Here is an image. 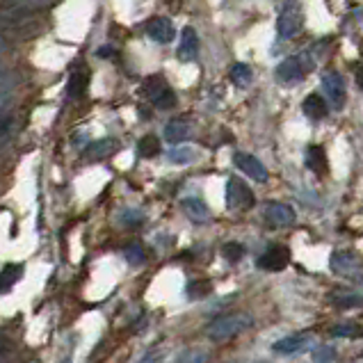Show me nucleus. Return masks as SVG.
<instances>
[{
	"mask_svg": "<svg viewBox=\"0 0 363 363\" xmlns=\"http://www.w3.org/2000/svg\"><path fill=\"white\" fill-rule=\"evenodd\" d=\"M9 128H12V119H9V117H0V138H5Z\"/></svg>",
	"mask_w": 363,
	"mask_h": 363,
	"instance_id": "nucleus-36",
	"label": "nucleus"
},
{
	"mask_svg": "<svg viewBox=\"0 0 363 363\" xmlns=\"http://www.w3.org/2000/svg\"><path fill=\"white\" fill-rule=\"evenodd\" d=\"M183 211L196 224H203V222L211 220L208 206H206L201 199H196V196H188V199H183Z\"/></svg>",
	"mask_w": 363,
	"mask_h": 363,
	"instance_id": "nucleus-15",
	"label": "nucleus"
},
{
	"mask_svg": "<svg viewBox=\"0 0 363 363\" xmlns=\"http://www.w3.org/2000/svg\"><path fill=\"white\" fill-rule=\"evenodd\" d=\"M313 65H315V57L311 50H306V53H299L295 57L284 60L281 65L277 67V78L281 82H297L306 76L308 69H313Z\"/></svg>",
	"mask_w": 363,
	"mask_h": 363,
	"instance_id": "nucleus-5",
	"label": "nucleus"
},
{
	"mask_svg": "<svg viewBox=\"0 0 363 363\" xmlns=\"http://www.w3.org/2000/svg\"><path fill=\"white\" fill-rule=\"evenodd\" d=\"M142 213H138V211H123L121 213V222L123 224H128V226H138V224H142Z\"/></svg>",
	"mask_w": 363,
	"mask_h": 363,
	"instance_id": "nucleus-33",
	"label": "nucleus"
},
{
	"mask_svg": "<svg viewBox=\"0 0 363 363\" xmlns=\"http://www.w3.org/2000/svg\"><path fill=\"white\" fill-rule=\"evenodd\" d=\"M12 7H21V9H30V12H37V9H46L57 0H7Z\"/></svg>",
	"mask_w": 363,
	"mask_h": 363,
	"instance_id": "nucleus-27",
	"label": "nucleus"
},
{
	"mask_svg": "<svg viewBox=\"0 0 363 363\" xmlns=\"http://www.w3.org/2000/svg\"><path fill=\"white\" fill-rule=\"evenodd\" d=\"M87 85H89V76H87V71L76 69L74 74L69 76V87H67L69 96H71V99H78V96H82V94H85Z\"/></svg>",
	"mask_w": 363,
	"mask_h": 363,
	"instance_id": "nucleus-21",
	"label": "nucleus"
},
{
	"mask_svg": "<svg viewBox=\"0 0 363 363\" xmlns=\"http://www.w3.org/2000/svg\"><path fill=\"white\" fill-rule=\"evenodd\" d=\"M233 164L242 174L252 176V179L258 181V183H265L267 176H269L267 169H265V164L258 160V158H254V155H249V153H235L233 155Z\"/></svg>",
	"mask_w": 363,
	"mask_h": 363,
	"instance_id": "nucleus-12",
	"label": "nucleus"
},
{
	"mask_svg": "<svg viewBox=\"0 0 363 363\" xmlns=\"http://www.w3.org/2000/svg\"><path fill=\"white\" fill-rule=\"evenodd\" d=\"M304 115L313 121H320L329 115V103L320 94H308L304 99Z\"/></svg>",
	"mask_w": 363,
	"mask_h": 363,
	"instance_id": "nucleus-16",
	"label": "nucleus"
},
{
	"mask_svg": "<svg viewBox=\"0 0 363 363\" xmlns=\"http://www.w3.org/2000/svg\"><path fill=\"white\" fill-rule=\"evenodd\" d=\"M126 261L130 263V265H140V263H144V249L140 247V245H130V247H126Z\"/></svg>",
	"mask_w": 363,
	"mask_h": 363,
	"instance_id": "nucleus-32",
	"label": "nucleus"
},
{
	"mask_svg": "<svg viewBox=\"0 0 363 363\" xmlns=\"http://www.w3.org/2000/svg\"><path fill=\"white\" fill-rule=\"evenodd\" d=\"M288 263H290V252L284 245L267 247L265 254L256 261V265L261 269H267V272H281V269L288 267Z\"/></svg>",
	"mask_w": 363,
	"mask_h": 363,
	"instance_id": "nucleus-9",
	"label": "nucleus"
},
{
	"mask_svg": "<svg viewBox=\"0 0 363 363\" xmlns=\"http://www.w3.org/2000/svg\"><path fill=\"white\" fill-rule=\"evenodd\" d=\"M144 94L158 110H172L176 106V91L162 78H149L144 82Z\"/></svg>",
	"mask_w": 363,
	"mask_h": 363,
	"instance_id": "nucleus-6",
	"label": "nucleus"
},
{
	"mask_svg": "<svg viewBox=\"0 0 363 363\" xmlns=\"http://www.w3.org/2000/svg\"><path fill=\"white\" fill-rule=\"evenodd\" d=\"M117 151V142L112 138H103V140H94L87 144L85 155L89 160H101V158H108L110 153Z\"/></svg>",
	"mask_w": 363,
	"mask_h": 363,
	"instance_id": "nucleus-17",
	"label": "nucleus"
},
{
	"mask_svg": "<svg viewBox=\"0 0 363 363\" xmlns=\"http://www.w3.org/2000/svg\"><path fill=\"white\" fill-rule=\"evenodd\" d=\"M138 151H140L142 158H153V155L160 153V140L155 138V135H147V138L140 140Z\"/></svg>",
	"mask_w": 363,
	"mask_h": 363,
	"instance_id": "nucleus-24",
	"label": "nucleus"
},
{
	"mask_svg": "<svg viewBox=\"0 0 363 363\" xmlns=\"http://www.w3.org/2000/svg\"><path fill=\"white\" fill-rule=\"evenodd\" d=\"M12 50V41H9V37L5 33H0V55H5Z\"/></svg>",
	"mask_w": 363,
	"mask_h": 363,
	"instance_id": "nucleus-35",
	"label": "nucleus"
},
{
	"mask_svg": "<svg viewBox=\"0 0 363 363\" xmlns=\"http://www.w3.org/2000/svg\"><path fill=\"white\" fill-rule=\"evenodd\" d=\"M252 325H254V318L249 313H226L213 320V323L206 327V336L215 340V343H226V340L242 334V331H247Z\"/></svg>",
	"mask_w": 363,
	"mask_h": 363,
	"instance_id": "nucleus-2",
	"label": "nucleus"
},
{
	"mask_svg": "<svg viewBox=\"0 0 363 363\" xmlns=\"http://www.w3.org/2000/svg\"><path fill=\"white\" fill-rule=\"evenodd\" d=\"M144 30H147V35L158 41V44H169V41L176 37V30H174V23L169 18H162V16H155L151 18L147 26H144Z\"/></svg>",
	"mask_w": 363,
	"mask_h": 363,
	"instance_id": "nucleus-13",
	"label": "nucleus"
},
{
	"mask_svg": "<svg viewBox=\"0 0 363 363\" xmlns=\"http://www.w3.org/2000/svg\"><path fill=\"white\" fill-rule=\"evenodd\" d=\"M41 23L35 18V12L21 7H9L0 12V33L14 35L16 39H33L39 35Z\"/></svg>",
	"mask_w": 363,
	"mask_h": 363,
	"instance_id": "nucleus-1",
	"label": "nucleus"
},
{
	"mask_svg": "<svg viewBox=\"0 0 363 363\" xmlns=\"http://www.w3.org/2000/svg\"><path fill=\"white\" fill-rule=\"evenodd\" d=\"M12 82V71H9L3 62H0V87H5V85H9Z\"/></svg>",
	"mask_w": 363,
	"mask_h": 363,
	"instance_id": "nucleus-34",
	"label": "nucleus"
},
{
	"mask_svg": "<svg viewBox=\"0 0 363 363\" xmlns=\"http://www.w3.org/2000/svg\"><path fill=\"white\" fill-rule=\"evenodd\" d=\"M311 345H313V334H295V336H286L281 340H277L272 350L277 354H302Z\"/></svg>",
	"mask_w": 363,
	"mask_h": 363,
	"instance_id": "nucleus-11",
	"label": "nucleus"
},
{
	"mask_svg": "<svg viewBox=\"0 0 363 363\" xmlns=\"http://www.w3.org/2000/svg\"><path fill=\"white\" fill-rule=\"evenodd\" d=\"M213 293V284L211 281H192L188 286V297L190 299H201L206 295Z\"/></svg>",
	"mask_w": 363,
	"mask_h": 363,
	"instance_id": "nucleus-30",
	"label": "nucleus"
},
{
	"mask_svg": "<svg viewBox=\"0 0 363 363\" xmlns=\"http://www.w3.org/2000/svg\"><path fill=\"white\" fill-rule=\"evenodd\" d=\"M304 28V7L302 0H286L277 18V35L279 39H293Z\"/></svg>",
	"mask_w": 363,
	"mask_h": 363,
	"instance_id": "nucleus-3",
	"label": "nucleus"
},
{
	"mask_svg": "<svg viewBox=\"0 0 363 363\" xmlns=\"http://www.w3.org/2000/svg\"><path fill=\"white\" fill-rule=\"evenodd\" d=\"M336 361V350L329 347V345H323L313 350V363H334Z\"/></svg>",
	"mask_w": 363,
	"mask_h": 363,
	"instance_id": "nucleus-31",
	"label": "nucleus"
},
{
	"mask_svg": "<svg viewBox=\"0 0 363 363\" xmlns=\"http://www.w3.org/2000/svg\"><path fill=\"white\" fill-rule=\"evenodd\" d=\"M21 272H23L21 265H7L3 272H0V293H7V290L21 279Z\"/></svg>",
	"mask_w": 363,
	"mask_h": 363,
	"instance_id": "nucleus-23",
	"label": "nucleus"
},
{
	"mask_svg": "<svg viewBox=\"0 0 363 363\" xmlns=\"http://www.w3.org/2000/svg\"><path fill=\"white\" fill-rule=\"evenodd\" d=\"M226 203L233 211H247L254 206V192L240 179H229L226 183Z\"/></svg>",
	"mask_w": 363,
	"mask_h": 363,
	"instance_id": "nucleus-7",
	"label": "nucleus"
},
{
	"mask_svg": "<svg viewBox=\"0 0 363 363\" xmlns=\"http://www.w3.org/2000/svg\"><path fill=\"white\" fill-rule=\"evenodd\" d=\"M252 69H249L247 65H235L231 69V80L235 82L238 87H247L249 82H252Z\"/></svg>",
	"mask_w": 363,
	"mask_h": 363,
	"instance_id": "nucleus-26",
	"label": "nucleus"
},
{
	"mask_svg": "<svg viewBox=\"0 0 363 363\" xmlns=\"http://www.w3.org/2000/svg\"><path fill=\"white\" fill-rule=\"evenodd\" d=\"M179 60L181 62H192L199 55V35H196L194 28H185L181 35V44H179Z\"/></svg>",
	"mask_w": 363,
	"mask_h": 363,
	"instance_id": "nucleus-14",
	"label": "nucleus"
},
{
	"mask_svg": "<svg viewBox=\"0 0 363 363\" xmlns=\"http://www.w3.org/2000/svg\"><path fill=\"white\" fill-rule=\"evenodd\" d=\"M306 167L313 174H320V176L327 174L329 162H327V155H325L323 147H308V151H306Z\"/></svg>",
	"mask_w": 363,
	"mask_h": 363,
	"instance_id": "nucleus-18",
	"label": "nucleus"
},
{
	"mask_svg": "<svg viewBox=\"0 0 363 363\" xmlns=\"http://www.w3.org/2000/svg\"><path fill=\"white\" fill-rule=\"evenodd\" d=\"M329 302L336 304V306H343V308L363 306V295L352 293V290H334V293L329 295Z\"/></svg>",
	"mask_w": 363,
	"mask_h": 363,
	"instance_id": "nucleus-20",
	"label": "nucleus"
},
{
	"mask_svg": "<svg viewBox=\"0 0 363 363\" xmlns=\"http://www.w3.org/2000/svg\"><path fill=\"white\" fill-rule=\"evenodd\" d=\"M357 85H359V89L363 91V65L357 69Z\"/></svg>",
	"mask_w": 363,
	"mask_h": 363,
	"instance_id": "nucleus-37",
	"label": "nucleus"
},
{
	"mask_svg": "<svg viewBox=\"0 0 363 363\" xmlns=\"http://www.w3.org/2000/svg\"><path fill=\"white\" fill-rule=\"evenodd\" d=\"M222 256H224L229 263H238V261H242L245 247H242L240 242H226V245L222 247Z\"/></svg>",
	"mask_w": 363,
	"mask_h": 363,
	"instance_id": "nucleus-28",
	"label": "nucleus"
},
{
	"mask_svg": "<svg viewBox=\"0 0 363 363\" xmlns=\"http://www.w3.org/2000/svg\"><path fill=\"white\" fill-rule=\"evenodd\" d=\"M174 363H208V352H203V350H188V352H183V354L176 359Z\"/></svg>",
	"mask_w": 363,
	"mask_h": 363,
	"instance_id": "nucleus-29",
	"label": "nucleus"
},
{
	"mask_svg": "<svg viewBox=\"0 0 363 363\" xmlns=\"http://www.w3.org/2000/svg\"><path fill=\"white\" fill-rule=\"evenodd\" d=\"M194 155H196V151L192 147H179V149H172L167 153V158L174 164H188V162L194 160Z\"/></svg>",
	"mask_w": 363,
	"mask_h": 363,
	"instance_id": "nucleus-25",
	"label": "nucleus"
},
{
	"mask_svg": "<svg viewBox=\"0 0 363 363\" xmlns=\"http://www.w3.org/2000/svg\"><path fill=\"white\" fill-rule=\"evenodd\" d=\"M231 363H265V361H231Z\"/></svg>",
	"mask_w": 363,
	"mask_h": 363,
	"instance_id": "nucleus-38",
	"label": "nucleus"
},
{
	"mask_svg": "<svg viewBox=\"0 0 363 363\" xmlns=\"http://www.w3.org/2000/svg\"><path fill=\"white\" fill-rule=\"evenodd\" d=\"M62 363H71V357H65V361H62Z\"/></svg>",
	"mask_w": 363,
	"mask_h": 363,
	"instance_id": "nucleus-39",
	"label": "nucleus"
},
{
	"mask_svg": "<svg viewBox=\"0 0 363 363\" xmlns=\"http://www.w3.org/2000/svg\"><path fill=\"white\" fill-rule=\"evenodd\" d=\"M329 334L336 338H361L363 336V327L357 323H340L329 327Z\"/></svg>",
	"mask_w": 363,
	"mask_h": 363,
	"instance_id": "nucleus-22",
	"label": "nucleus"
},
{
	"mask_svg": "<svg viewBox=\"0 0 363 363\" xmlns=\"http://www.w3.org/2000/svg\"><path fill=\"white\" fill-rule=\"evenodd\" d=\"M323 87L327 91V99L329 103L334 106L336 110H343L345 108V101H347V87H345V80L338 71H329L323 78Z\"/></svg>",
	"mask_w": 363,
	"mask_h": 363,
	"instance_id": "nucleus-8",
	"label": "nucleus"
},
{
	"mask_svg": "<svg viewBox=\"0 0 363 363\" xmlns=\"http://www.w3.org/2000/svg\"><path fill=\"white\" fill-rule=\"evenodd\" d=\"M190 123L188 121H183V119H174L169 121L167 126H164V140L176 144V142H183V140H188L190 138Z\"/></svg>",
	"mask_w": 363,
	"mask_h": 363,
	"instance_id": "nucleus-19",
	"label": "nucleus"
},
{
	"mask_svg": "<svg viewBox=\"0 0 363 363\" xmlns=\"http://www.w3.org/2000/svg\"><path fill=\"white\" fill-rule=\"evenodd\" d=\"M331 272L350 279V281H363V258L354 252H334L329 258Z\"/></svg>",
	"mask_w": 363,
	"mask_h": 363,
	"instance_id": "nucleus-4",
	"label": "nucleus"
},
{
	"mask_svg": "<svg viewBox=\"0 0 363 363\" xmlns=\"http://www.w3.org/2000/svg\"><path fill=\"white\" fill-rule=\"evenodd\" d=\"M265 222L269 226H277V229H281V226H290L295 224V211L290 208L288 203H281V201H269L265 206Z\"/></svg>",
	"mask_w": 363,
	"mask_h": 363,
	"instance_id": "nucleus-10",
	"label": "nucleus"
}]
</instances>
